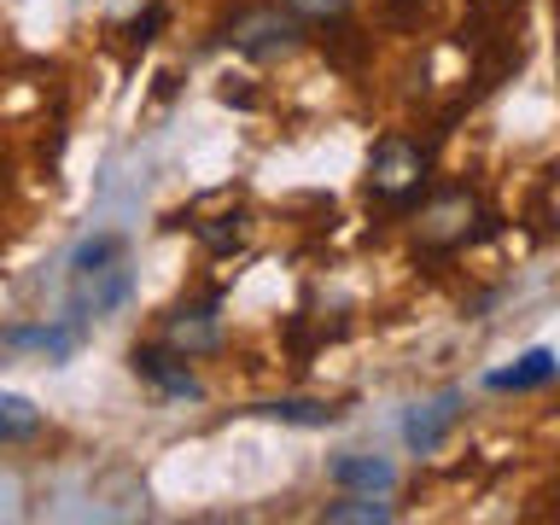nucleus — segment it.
I'll return each mask as SVG.
<instances>
[{
  "label": "nucleus",
  "instance_id": "1",
  "mask_svg": "<svg viewBox=\"0 0 560 525\" xmlns=\"http://www.w3.org/2000/svg\"><path fill=\"white\" fill-rule=\"evenodd\" d=\"M485 228H490V217L479 210V199H472L467 187H450V192H432V199L420 205L415 240H420V252H455V245L479 240Z\"/></svg>",
  "mask_w": 560,
  "mask_h": 525
},
{
  "label": "nucleus",
  "instance_id": "10",
  "mask_svg": "<svg viewBox=\"0 0 560 525\" xmlns=\"http://www.w3.org/2000/svg\"><path fill=\"white\" fill-rule=\"evenodd\" d=\"M192 234L205 240V252H217V257H228V252H240L245 245V234H252V217L234 205L228 217H210V222H192Z\"/></svg>",
  "mask_w": 560,
  "mask_h": 525
},
{
  "label": "nucleus",
  "instance_id": "3",
  "mask_svg": "<svg viewBox=\"0 0 560 525\" xmlns=\"http://www.w3.org/2000/svg\"><path fill=\"white\" fill-rule=\"evenodd\" d=\"M298 35H304V24L280 7H252L228 24V42H234V52H245V59H280V52L298 47Z\"/></svg>",
  "mask_w": 560,
  "mask_h": 525
},
{
  "label": "nucleus",
  "instance_id": "2",
  "mask_svg": "<svg viewBox=\"0 0 560 525\" xmlns=\"http://www.w3.org/2000/svg\"><path fill=\"white\" fill-rule=\"evenodd\" d=\"M420 182H427V152L409 147V140H397V135H385L374 147V158H368V199L409 210Z\"/></svg>",
  "mask_w": 560,
  "mask_h": 525
},
{
  "label": "nucleus",
  "instance_id": "9",
  "mask_svg": "<svg viewBox=\"0 0 560 525\" xmlns=\"http://www.w3.org/2000/svg\"><path fill=\"white\" fill-rule=\"evenodd\" d=\"M555 350H525V357L514 362V368H497V374H490L485 385H490V392H532V385H549L555 380Z\"/></svg>",
  "mask_w": 560,
  "mask_h": 525
},
{
  "label": "nucleus",
  "instance_id": "4",
  "mask_svg": "<svg viewBox=\"0 0 560 525\" xmlns=\"http://www.w3.org/2000/svg\"><path fill=\"white\" fill-rule=\"evenodd\" d=\"M135 374L158 385L164 397H205V385L192 380V368L182 350H170V345H135Z\"/></svg>",
  "mask_w": 560,
  "mask_h": 525
},
{
  "label": "nucleus",
  "instance_id": "14",
  "mask_svg": "<svg viewBox=\"0 0 560 525\" xmlns=\"http://www.w3.org/2000/svg\"><path fill=\"white\" fill-rule=\"evenodd\" d=\"M322 520H327V525H385V520H392V508L374 502L368 490H357L350 502H327V514H322Z\"/></svg>",
  "mask_w": 560,
  "mask_h": 525
},
{
  "label": "nucleus",
  "instance_id": "11",
  "mask_svg": "<svg viewBox=\"0 0 560 525\" xmlns=\"http://www.w3.org/2000/svg\"><path fill=\"white\" fill-rule=\"evenodd\" d=\"M42 432V409L18 392H0V444H30Z\"/></svg>",
  "mask_w": 560,
  "mask_h": 525
},
{
  "label": "nucleus",
  "instance_id": "6",
  "mask_svg": "<svg viewBox=\"0 0 560 525\" xmlns=\"http://www.w3.org/2000/svg\"><path fill=\"white\" fill-rule=\"evenodd\" d=\"M455 415H462V397H455V392L432 397V402H415L409 420H402V438H409V450H415V455H432L438 444H444V432L455 427Z\"/></svg>",
  "mask_w": 560,
  "mask_h": 525
},
{
  "label": "nucleus",
  "instance_id": "16",
  "mask_svg": "<svg viewBox=\"0 0 560 525\" xmlns=\"http://www.w3.org/2000/svg\"><path fill=\"white\" fill-rule=\"evenodd\" d=\"M287 12L298 18V24H339V18L350 12V0H287Z\"/></svg>",
  "mask_w": 560,
  "mask_h": 525
},
{
  "label": "nucleus",
  "instance_id": "7",
  "mask_svg": "<svg viewBox=\"0 0 560 525\" xmlns=\"http://www.w3.org/2000/svg\"><path fill=\"white\" fill-rule=\"evenodd\" d=\"M327 479L339 490H368V497H385V490L397 485V467L380 462V455H339V462L327 467Z\"/></svg>",
  "mask_w": 560,
  "mask_h": 525
},
{
  "label": "nucleus",
  "instance_id": "13",
  "mask_svg": "<svg viewBox=\"0 0 560 525\" xmlns=\"http://www.w3.org/2000/svg\"><path fill=\"white\" fill-rule=\"evenodd\" d=\"M0 345H30V350H47V357H70L77 350V332L70 327H7L0 332Z\"/></svg>",
  "mask_w": 560,
  "mask_h": 525
},
{
  "label": "nucleus",
  "instance_id": "8",
  "mask_svg": "<svg viewBox=\"0 0 560 525\" xmlns=\"http://www.w3.org/2000/svg\"><path fill=\"white\" fill-rule=\"evenodd\" d=\"M122 298H129V275H122L117 262H112V269L77 275V298H70V310H77V322H82L88 310H94V315H105V310H117Z\"/></svg>",
  "mask_w": 560,
  "mask_h": 525
},
{
  "label": "nucleus",
  "instance_id": "17",
  "mask_svg": "<svg viewBox=\"0 0 560 525\" xmlns=\"http://www.w3.org/2000/svg\"><path fill=\"white\" fill-rule=\"evenodd\" d=\"M158 24H164V7H147V12H140L135 24H129V42H140V47H147Z\"/></svg>",
  "mask_w": 560,
  "mask_h": 525
},
{
  "label": "nucleus",
  "instance_id": "15",
  "mask_svg": "<svg viewBox=\"0 0 560 525\" xmlns=\"http://www.w3.org/2000/svg\"><path fill=\"white\" fill-rule=\"evenodd\" d=\"M117 252H122V240H117V234H94V240H82V245H77V257H70V269H77V275L112 269V262H117Z\"/></svg>",
  "mask_w": 560,
  "mask_h": 525
},
{
  "label": "nucleus",
  "instance_id": "12",
  "mask_svg": "<svg viewBox=\"0 0 560 525\" xmlns=\"http://www.w3.org/2000/svg\"><path fill=\"white\" fill-rule=\"evenodd\" d=\"M257 415H269V420H287V427H332V420H339V409H332V402H304V397L262 402Z\"/></svg>",
  "mask_w": 560,
  "mask_h": 525
},
{
  "label": "nucleus",
  "instance_id": "5",
  "mask_svg": "<svg viewBox=\"0 0 560 525\" xmlns=\"http://www.w3.org/2000/svg\"><path fill=\"white\" fill-rule=\"evenodd\" d=\"M164 345L182 350V357H210V350L222 345V332H217V304H187V310H175L170 327H164Z\"/></svg>",
  "mask_w": 560,
  "mask_h": 525
}]
</instances>
